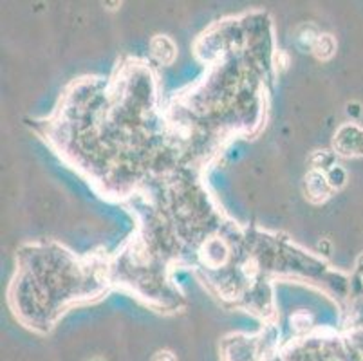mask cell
<instances>
[{"label": "cell", "mask_w": 363, "mask_h": 361, "mask_svg": "<svg viewBox=\"0 0 363 361\" xmlns=\"http://www.w3.org/2000/svg\"><path fill=\"white\" fill-rule=\"evenodd\" d=\"M152 361H176L172 352H158Z\"/></svg>", "instance_id": "1"}]
</instances>
